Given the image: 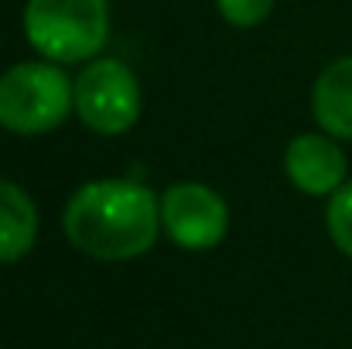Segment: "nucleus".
Segmentation results:
<instances>
[{"label": "nucleus", "mask_w": 352, "mask_h": 349, "mask_svg": "<svg viewBox=\"0 0 352 349\" xmlns=\"http://www.w3.org/2000/svg\"><path fill=\"white\" fill-rule=\"evenodd\" d=\"M62 226L76 250L96 260H133L157 240L161 202L133 178H100L72 192Z\"/></svg>", "instance_id": "obj_1"}, {"label": "nucleus", "mask_w": 352, "mask_h": 349, "mask_svg": "<svg viewBox=\"0 0 352 349\" xmlns=\"http://www.w3.org/2000/svg\"><path fill=\"white\" fill-rule=\"evenodd\" d=\"M24 38L55 65L93 62L110 41V0H28Z\"/></svg>", "instance_id": "obj_2"}, {"label": "nucleus", "mask_w": 352, "mask_h": 349, "mask_svg": "<svg viewBox=\"0 0 352 349\" xmlns=\"http://www.w3.org/2000/svg\"><path fill=\"white\" fill-rule=\"evenodd\" d=\"M72 110V79L55 62H21L0 76V127L10 134H52Z\"/></svg>", "instance_id": "obj_3"}, {"label": "nucleus", "mask_w": 352, "mask_h": 349, "mask_svg": "<svg viewBox=\"0 0 352 349\" xmlns=\"http://www.w3.org/2000/svg\"><path fill=\"white\" fill-rule=\"evenodd\" d=\"M72 93L79 120L103 137L126 134L140 120V83L120 59H93L72 83Z\"/></svg>", "instance_id": "obj_4"}, {"label": "nucleus", "mask_w": 352, "mask_h": 349, "mask_svg": "<svg viewBox=\"0 0 352 349\" xmlns=\"http://www.w3.org/2000/svg\"><path fill=\"white\" fill-rule=\"evenodd\" d=\"M161 230L182 250H212L230 230V206L202 182H178L161 195Z\"/></svg>", "instance_id": "obj_5"}, {"label": "nucleus", "mask_w": 352, "mask_h": 349, "mask_svg": "<svg viewBox=\"0 0 352 349\" xmlns=\"http://www.w3.org/2000/svg\"><path fill=\"white\" fill-rule=\"evenodd\" d=\"M284 171L291 185L305 195H332L346 185V154L336 137L298 134L284 151Z\"/></svg>", "instance_id": "obj_6"}, {"label": "nucleus", "mask_w": 352, "mask_h": 349, "mask_svg": "<svg viewBox=\"0 0 352 349\" xmlns=\"http://www.w3.org/2000/svg\"><path fill=\"white\" fill-rule=\"evenodd\" d=\"M311 110L318 127L336 137V140H352V55L336 59L311 89Z\"/></svg>", "instance_id": "obj_7"}, {"label": "nucleus", "mask_w": 352, "mask_h": 349, "mask_svg": "<svg viewBox=\"0 0 352 349\" xmlns=\"http://www.w3.org/2000/svg\"><path fill=\"white\" fill-rule=\"evenodd\" d=\"M34 240H38V209L31 195L17 182L0 178V264L28 257Z\"/></svg>", "instance_id": "obj_8"}, {"label": "nucleus", "mask_w": 352, "mask_h": 349, "mask_svg": "<svg viewBox=\"0 0 352 349\" xmlns=\"http://www.w3.org/2000/svg\"><path fill=\"white\" fill-rule=\"evenodd\" d=\"M325 230L332 236V243H336L346 257H352V182H346L339 192L329 195Z\"/></svg>", "instance_id": "obj_9"}, {"label": "nucleus", "mask_w": 352, "mask_h": 349, "mask_svg": "<svg viewBox=\"0 0 352 349\" xmlns=\"http://www.w3.org/2000/svg\"><path fill=\"white\" fill-rule=\"evenodd\" d=\"M216 10L233 28H256L260 21L270 17L274 0H216Z\"/></svg>", "instance_id": "obj_10"}]
</instances>
